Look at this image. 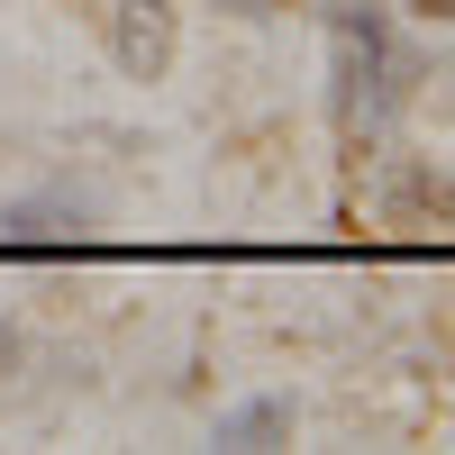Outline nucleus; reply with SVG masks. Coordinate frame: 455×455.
<instances>
[{
  "mask_svg": "<svg viewBox=\"0 0 455 455\" xmlns=\"http://www.w3.org/2000/svg\"><path fill=\"white\" fill-rule=\"evenodd\" d=\"M109 46H119V64L137 73V83H156V73L173 64V10H164V0H119Z\"/></svg>",
  "mask_w": 455,
  "mask_h": 455,
  "instance_id": "f257e3e1",
  "label": "nucleus"
},
{
  "mask_svg": "<svg viewBox=\"0 0 455 455\" xmlns=\"http://www.w3.org/2000/svg\"><path fill=\"white\" fill-rule=\"evenodd\" d=\"M237 10H274V0H237Z\"/></svg>",
  "mask_w": 455,
  "mask_h": 455,
  "instance_id": "20e7f679",
  "label": "nucleus"
},
{
  "mask_svg": "<svg viewBox=\"0 0 455 455\" xmlns=\"http://www.w3.org/2000/svg\"><path fill=\"white\" fill-rule=\"evenodd\" d=\"M55 219H73V210H19V219H10V237H55Z\"/></svg>",
  "mask_w": 455,
  "mask_h": 455,
  "instance_id": "7ed1b4c3",
  "label": "nucleus"
},
{
  "mask_svg": "<svg viewBox=\"0 0 455 455\" xmlns=\"http://www.w3.org/2000/svg\"><path fill=\"white\" fill-rule=\"evenodd\" d=\"M283 428H291V410L283 401H255V410H228V419H219V446H264Z\"/></svg>",
  "mask_w": 455,
  "mask_h": 455,
  "instance_id": "f03ea898",
  "label": "nucleus"
}]
</instances>
